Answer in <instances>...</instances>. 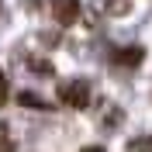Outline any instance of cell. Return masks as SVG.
Returning <instances> with one entry per match:
<instances>
[{
  "mask_svg": "<svg viewBox=\"0 0 152 152\" xmlns=\"http://www.w3.org/2000/svg\"><path fill=\"white\" fill-rule=\"evenodd\" d=\"M59 100L66 107H76V111H83L90 104V83L86 80H69V83H59Z\"/></svg>",
  "mask_w": 152,
  "mask_h": 152,
  "instance_id": "cell-1",
  "label": "cell"
},
{
  "mask_svg": "<svg viewBox=\"0 0 152 152\" xmlns=\"http://www.w3.org/2000/svg\"><path fill=\"white\" fill-rule=\"evenodd\" d=\"M52 14L59 24H76L80 18V0H52Z\"/></svg>",
  "mask_w": 152,
  "mask_h": 152,
  "instance_id": "cell-2",
  "label": "cell"
},
{
  "mask_svg": "<svg viewBox=\"0 0 152 152\" xmlns=\"http://www.w3.org/2000/svg\"><path fill=\"white\" fill-rule=\"evenodd\" d=\"M142 45H124V48H118V52H114V62H118V66H138V62H142Z\"/></svg>",
  "mask_w": 152,
  "mask_h": 152,
  "instance_id": "cell-3",
  "label": "cell"
},
{
  "mask_svg": "<svg viewBox=\"0 0 152 152\" xmlns=\"http://www.w3.org/2000/svg\"><path fill=\"white\" fill-rule=\"evenodd\" d=\"M124 152H152V135H138V138H132Z\"/></svg>",
  "mask_w": 152,
  "mask_h": 152,
  "instance_id": "cell-4",
  "label": "cell"
},
{
  "mask_svg": "<svg viewBox=\"0 0 152 152\" xmlns=\"http://www.w3.org/2000/svg\"><path fill=\"white\" fill-rule=\"evenodd\" d=\"M21 104H24V107H38V111H45V100H42V97H38V94H28V90H24V94H21Z\"/></svg>",
  "mask_w": 152,
  "mask_h": 152,
  "instance_id": "cell-5",
  "label": "cell"
},
{
  "mask_svg": "<svg viewBox=\"0 0 152 152\" xmlns=\"http://www.w3.org/2000/svg\"><path fill=\"white\" fill-rule=\"evenodd\" d=\"M128 7H132V0H107V4H104L107 14H124Z\"/></svg>",
  "mask_w": 152,
  "mask_h": 152,
  "instance_id": "cell-6",
  "label": "cell"
},
{
  "mask_svg": "<svg viewBox=\"0 0 152 152\" xmlns=\"http://www.w3.org/2000/svg\"><path fill=\"white\" fill-rule=\"evenodd\" d=\"M28 66L35 69V73H45V76H52V62H45V59H28Z\"/></svg>",
  "mask_w": 152,
  "mask_h": 152,
  "instance_id": "cell-7",
  "label": "cell"
},
{
  "mask_svg": "<svg viewBox=\"0 0 152 152\" xmlns=\"http://www.w3.org/2000/svg\"><path fill=\"white\" fill-rule=\"evenodd\" d=\"M0 152H10V138H7V124H0Z\"/></svg>",
  "mask_w": 152,
  "mask_h": 152,
  "instance_id": "cell-8",
  "label": "cell"
},
{
  "mask_svg": "<svg viewBox=\"0 0 152 152\" xmlns=\"http://www.w3.org/2000/svg\"><path fill=\"white\" fill-rule=\"evenodd\" d=\"M7 104V76H4V69H0V107Z\"/></svg>",
  "mask_w": 152,
  "mask_h": 152,
  "instance_id": "cell-9",
  "label": "cell"
},
{
  "mask_svg": "<svg viewBox=\"0 0 152 152\" xmlns=\"http://www.w3.org/2000/svg\"><path fill=\"white\" fill-rule=\"evenodd\" d=\"M83 152H104V149H100V145H86Z\"/></svg>",
  "mask_w": 152,
  "mask_h": 152,
  "instance_id": "cell-10",
  "label": "cell"
}]
</instances>
